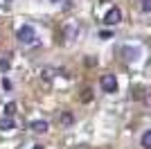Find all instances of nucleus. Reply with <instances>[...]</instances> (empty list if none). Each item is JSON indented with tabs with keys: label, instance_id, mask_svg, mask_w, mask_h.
Masks as SVG:
<instances>
[{
	"label": "nucleus",
	"instance_id": "2",
	"mask_svg": "<svg viewBox=\"0 0 151 149\" xmlns=\"http://www.w3.org/2000/svg\"><path fill=\"white\" fill-rule=\"evenodd\" d=\"M99 86H101V90H104V93H115V90H117V77H115V74H111V72L101 74Z\"/></svg>",
	"mask_w": 151,
	"mask_h": 149
},
{
	"label": "nucleus",
	"instance_id": "10",
	"mask_svg": "<svg viewBox=\"0 0 151 149\" xmlns=\"http://www.w3.org/2000/svg\"><path fill=\"white\" fill-rule=\"evenodd\" d=\"M5 113H7V118H12L14 113H16V104H14V102H9V104L5 106Z\"/></svg>",
	"mask_w": 151,
	"mask_h": 149
},
{
	"label": "nucleus",
	"instance_id": "1",
	"mask_svg": "<svg viewBox=\"0 0 151 149\" xmlns=\"http://www.w3.org/2000/svg\"><path fill=\"white\" fill-rule=\"evenodd\" d=\"M16 38H18L20 43H25V45L36 43V30H34L32 25H23L18 30V34H16Z\"/></svg>",
	"mask_w": 151,
	"mask_h": 149
},
{
	"label": "nucleus",
	"instance_id": "11",
	"mask_svg": "<svg viewBox=\"0 0 151 149\" xmlns=\"http://www.w3.org/2000/svg\"><path fill=\"white\" fill-rule=\"evenodd\" d=\"M90 99H93V90H90V88L81 90V102H90Z\"/></svg>",
	"mask_w": 151,
	"mask_h": 149
},
{
	"label": "nucleus",
	"instance_id": "9",
	"mask_svg": "<svg viewBox=\"0 0 151 149\" xmlns=\"http://www.w3.org/2000/svg\"><path fill=\"white\" fill-rule=\"evenodd\" d=\"M9 66H12V59H9V56H2V59H0V70H9Z\"/></svg>",
	"mask_w": 151,
	"mask_h": 149
},
{
	"label": "nucleus",
	"instance_id": "8",
	"mask_svg": "<svg viewBox=\"0 0 151 149\" xmlns=\"http://www.w3.org/2000/svg\"><path fill=\"white\" fill-rule=\"evenodd\" d=\"M140 9L145 14H151V0H140Z\"/></svg>",
	"mask_w": 151,
	"mask_h": 149
},
{
	"label": "nucleus",
	"instance_id": "4",
	"mask_svg": "<svg viewBox=\"0 0 151 149\" xmlns=\"http://www.w3.org/2000/svg\"><path fill=\"white\" fill-rule=\"evenodd\" d=\"M29 129L34 131V133H47L50 122H47V120H32V122H29Z\"/></svg>",
	"mask_w": 151,
	"mask_h": 149
},
{
	"label": "nucleus",
	"instance_id": "6",
	"mask_svg": "<svg viewBox=\"0 0 151 149\" xmlns=\"http://www.w3.org/2000/svg\"><path fill=\"white\" fill-rule=\"evenodd\" d=\"M0 129H2V131H14V129H16L14 118H2V120H0Z\"/></svg>",
	"mask_w": 151,
	"mask_h": 149
},
{
	"label": "nucleus",
	"instance_id": "5",
	"mask_svg": "<svg viewBox=\"0 0 151 149\" xmlns=\"http://www.w3.org/2000/svg\"><path fill=\"white\" fill-rule=\"evenodd\" d=\"M59 122H61L63 127H72V124H75V115L70 111H63L61 115H59Z\"/></svg>",
	"mask_w": 151,
	"mask_h": 149
},
{
	"label": "nucleus",
	"instance_id": "7",
	"mask_svg": "<svg viewBox=\"0 0 151 149\" xmlns=\"http://www.w3.org/2000/svg\"><path fill=\"white\" fill-rule=\"evenodd\" d=\"M140 145H142L145 149H151V129L142 133V138H140Z\"/></svg>",
	"mask_w": 151,
	"mask_h": 149
},
{
	"label": "nucleus",
	"instance_id": "15",
	"mask_svg": "<svg viewBox=\"0 0 151 149\" xmlns=\"http://www.w3.org/2000/svg\"><path fill=\"white\" fill-rule=\"evenodd\" d=\"M52 2H59V0H52Z\"/></svg>",
	"mask_w": 151,
	"mask_h": 149
},
{
	"label": "nucleus",
	"instance_id": "12",
	"mask_svg": "<svg viewBox=\"0 0 151 149\" xmlns=\"http://www.w3.org/2000/svg\"><path fill=\"white\" fill-rule=\"evenodd\" d=\"M99 38H113V32H108V30L99 32Z\"/></svg>",
	"mask_w": 151,
	"mask_h": 149
},
{
	"label": "nucleus",
	"instance_id": "13",
	"mask_svg": "<svg viewBox=\"0 0 151 149\" xmlns=\"http://www.w3.org/2000/svg\"><path fill=\"white\" fill-rule=\"evenodd\" d=\"M2 88H7V90H9V88H12V81H9V79H2Z\"/></svg>",
	"mask_w": 151,
	"mask_h": 149
},
{
	"label": "nucleus",
	"instance_id": "14",
	"mask_svg": "<svg viewBox=\"0 0 151 149\" xmlns=\"http://www.w3.org/2000/svg\"><path fill=\"white\" fill-rule=\"evenodd\" d=\"M32 149H45V147H43V145H36V147H32Z\"/></svg>",
	"mask_w": 151,
	"mask_h": 149
},
{
	"label": "nucleus",
	"instance_id": "3",
	"mask_svg": "<svg viewBox=\"0 0 151 149\" xmlns=\"http://www.w3.org/2000/svg\"><path fill=\"white\" fill-rule=\"evenodd\" d=\"M104 23L111 25V27L117 25V23H122V9L120 7H111V9L106 12V16H104Z\"/></svg>",
	"mask_w": 151,
	"mask_h": 149
}]
</instances>
